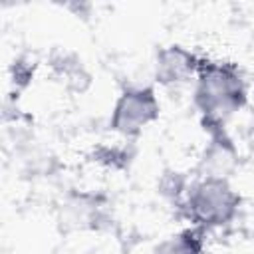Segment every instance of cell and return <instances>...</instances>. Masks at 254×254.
Wrapping results in <instances>:
<instances>
[{"mask_svg": "<svg viewBox=\"0 0 254 254\" xmlns=\"http://www.w3.org/2000/svg\"><path fill=\"white\" fill-rule=\"evenodd\" d=\"M246 81L234 64L200 62L194 83V105L208 131H222L226 121L246 105Z\"/></svg>", "mask_w": 254, "mask_h": 254, "instance_id": "1", "label": "cell"}, {"mask_svg": "<svg viewBox=\"0 0 254 254\" xmlns=\"http://www.w3.org/2000/svg\"><path fill=\"white\" fill-rule=\"evenodd\" d=\"M240 206V194L226 177H208L192 183L183 200V212L200 230L228 224Z\"/></svg>", "mask_w": 254, "mask_h": 254, "instance_id": "2", "label": "cell"}, {"mask_svg": "<svg viewBox=\"0 0 254 254\" xmlns=\"http://www.w3.org/2000/svg\"><path fill=\"white\" fill-rule=\"evenodd\" d=\"M202 248H204V230L192 226L161 240L155 246L153 254H202Z\"/></svg>", "mask_w": 254, "mask_h": 254, "instance_id": "5", "label": "cell"}, {"mask_svg": "<svg viewBox=\"0 0 254 254\" xmlns=\"http://www.w3.org/2000/svg\"><path fill=\"white\" fill-rule=\"evenodd\" d=\"M200 62L202 60H198L194 52H190L183 46L161 48L155 58V77L163 85L187 83L192 75L196 77Z\"/></svg>", "mask_w": 254, "mask_h": 254, "instance_id": "4", "label": "cell"}, {"mask_svg": "<svg viewBox=\"0 0 254 254\" xmlns=\"http://www.w3.org/2000/svg\"><path fill=\"white\" fill-rule=\"evenodd\" d=\"M161 105L153 87L125 89L111 111V129L123 137H137L159 117Z\"/></svg>", "mask_w": 254, "mask_h": 254, "instance_id": "3", "label": "cell"}]
</instances>
